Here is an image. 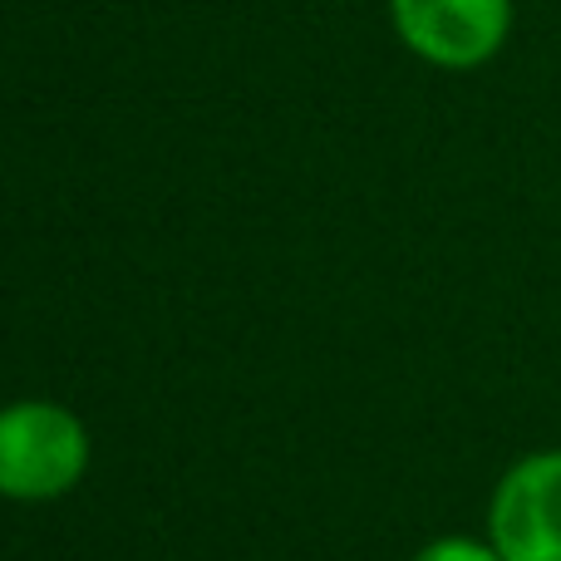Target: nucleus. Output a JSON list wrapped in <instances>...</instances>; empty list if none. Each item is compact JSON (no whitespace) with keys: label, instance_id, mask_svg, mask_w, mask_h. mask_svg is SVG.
<instances>
[{"label":"nucleus","instance_id":"nucleus-1","mask_svg":"<svg viewBox=\"0 0 561 561\" xmlns=\"http://www.w3.org/2000/svg\"><path fill=\"white\" fill-rule=\"evenodd\" d=\"M89 468V434L79 414L49 399H15L0 409V497L49 503Z\"/></svg>","mask_w":561,"mask_h":561},{"label":"nucleus","instance_id":"nucleus-2","mask_svg":"<svg viewBox=\"0 0 561 561\" xmlns=\"http://www.w3.org/2000/svg\"><path fill=\"white\" fill-rule=\"evenodd\" d=\"M488 542L503 561H561V448L517 458L488 503Z\"/></svg>","mask_w":561,"mask_h":561},{"label":"nucleus","instance_id":"nucleus-3","mask_svg":"<svg viewBox=\"0 0 561 561\" xmlns=\"http://www.w3.org/2000/svg\"><path fill=\"white\" fill-rule=\"evenodd\" d=\"M394 30L438 69H478L513 35V0H389Z\"/></svg>","mask_w":561,"mask_h":561},{"label":"nucleus","instance_id":"nucleus-4","mask_svg":"<svg viewBox=\"0 0 561 561\" xmlns=\"http://www.w3.org/2000/svg\"><path fill=\"white\" fill-rule=\"evenodd\" d=\"M414 561H503L493 542H478V537H438V542L419 547Z\"/></svg>","mask_w":561,"mask_h":561}]
</instances>
